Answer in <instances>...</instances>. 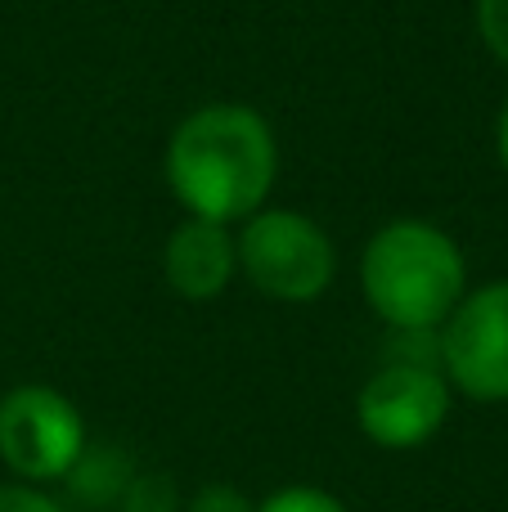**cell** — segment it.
Listing matches in <instances>:
<instances>
[{
  "label": "cell",
  "instance_id": "5bb4252c",
  "mask_svg": "<svg viewBox=\"0 0 508 512\" xmlns=\"http://www.w3.org/2000/svg\"><path fill=\"white\" fill-rule=\"evenodd\" d=\"M495 144H500V162H504V171H508V104H504V113H500V131H495Z\"/></svg>",
  "mask_w": 508,
  "mask_h": 512
},
{
  "label": "cell",
  "instance_id": "5b68a950",
  "mask_svg": "<svg viewBox=\"0 0 508 512\" xmlns=\"http://www.w3.org/2000/svg\"><path fill=\"white\" fill-rule=\"evenodd\" d=\"M450 414V382L432 364L387 360L360 387V432L383 450H419L441 432Z\"/></svg>",
  "mask_w": 508,
  "mask_h": 512
},
{
  "label": "cell",
  "instance_id": "52a82bcc",
  "mask_svg": "<svg viewBox=\"0 0 508 512\" xmlns=\"http://www.w3.org/2000/svg\"><path fill=\"white\" fill-rule=\"evenodd\" d=\"M162 270H167L171 292L185 301H212L230 288L239 256H234V234L221 221H203L189 216L171 230L167 252H162Z\"/></svg>",
  "mask_w": 508,
  "mask_h": 512
},
{
  "label": "cell",
  "instance_id": "3957f363",
  "mask_svg": "<svg viewBox=\"0 0 508 512\" xmlns=\"http://www.w3.org/2000/svg\"><path fill=\"white\" fill-rule=\"evenodd\" d=\"M239 270L270 301H315L333 283L338 256L311 216L302 212H252L234 239Z\"/></svg>",
  "mask_w": 508,
  "mask_h": 512
},
{
  "label": "cell",
  "instance_id": "7c38bea8",
  "mask_svg": "<svg viewBox=\"0 0 508 512\" xmlns=\"http://www.w3.org/2000/svg\"><path fill=\"white\" fill-rule=\"evenodd\" d=\"M185 512H257V504L239 486H203Z\"/></svg>",
  "mask_w": 508,
  "mask_h": 512
},
{
  "label": "cell",
  "instance_id": "277c9868",
  "mask_svg": "<svg viewBox=\"0 0 508 512\" xmlns=\"http://www.w3.org/2000/svg\"><path fill=\"white\" fill-rule=\"evenodd\" d=\"M86 450V423L63 391L27 382L0 396V459L23 481H63Z\"/></svg>",
  "mask_w": 508,
  "mask_h": 512
},
{
  "label": "cell",
  "instance_id": "4fadbf2b",
  "mask_svg": "<svg viewBox=\"0 0 508 512\" xmlns=\"http://www.w3.org/2000/svg\"><path fill=\"white\" fill-rule=\"evenodd\" d=\"M0 512H63V508L32 486H0Z\"/></svg>",
  "mask_w": 508,
  "mask_h": 512
},
{
  "label": "cell",
  "instance_id": "8992f818",
  "mask_svg": "<svg viewBox=\"0 0 508 512\" xmlns=\"http://www.w3.org/2000/svg\"><path fill=\"white\" fill-rule=\"evenodd\" d=\"M446 378L473 400H508V279L468 292L441 324Z\"/></svg>",
  "mask_w": 508,
  "mask_h": 512
},
{
  "label": "cell",
  "instance_id": "30bf717a",
  "mask_svg": "<svg viewBox=\"0 0 508 512\" xmlns=\"http://www.w3.org/2000/svg\"><path fill=\"white\" fill-rule=\"evenodd\" d=\"M257 512H347L329 490H315V486H288L275 490L266 504H257Z\"/></svg>",
  "mask_w": 508,
  "mask_h": 512
},
{
  "label": "cell",
  "instance_id": "8fae6325",
  "mask_svg": "<svg viewBox=\"0 0 508 512\" xmlns=\"http://www.w3.org/2000/svg\"><path fill=\"white\" fill-rule=\"evenodd\" d=\"M477 32H482L486 50L508 63V0H477Z\"/></svg>",
  "mask_w": 508,
  "mask_h": 512
},
{
  "label": "cell",
  "instance_id": "7a4b0ae2",
  "mask_svg": "<svg viewBox=\"0 0 508 512\" xmlns=\"http://www.w3.org/2000/svg\"><path fill=\"white\" fill-rule=\"evenodd\" d=\"M360 283L369 306L396 333H437L464 301V252L428 221H392L360 256Z\"/></svg>",
  "mask_w": 508,
  "mask_h": 512
},
{
  "label": "cell",
  "instance_id": "6da1fadb",
  "mask_svg": "<svg viewBox=\"0 0 508 512\" xmlns=\"http://www.w3.org/2000/svg\"><path fill=\"white\" fill-rule=\"evenodd\" d=\"M275 171V135L248 104H207L171 131L167 185L189 216L248 221L266 203Z\"/></svg>",
  "mask_w": 508,
  "mask_h": 512
},
{
  "label": "cell",
  "instance_id": "9c48e42d",
  "mask_svg": "<svg viewBox=\"0 0 508 512\" xmlns=\"http://www.w3.org/2000/svg\"><path fill=\"white\" fill-rule=\"evenodd\" d=\"M122 512H180L176 481L167 472H140V477H131L122 490Z\"/></svg>",
  "mask_w": 508,
  "mask_h": 512
},
{
  "label": "cell",
  "instance_id": "ba28073f",
  "mask_svg": "<svg viewBox=\"0 0 508 512\" xmlns=\"http://www.w3.org/2000/svg\"><path fill=\"white\" fill-rule=\"evenodd\" d=\"M63 481H68L72 495L90 512H104V508L122 504V490H126V481H131V463L117 450H81Z\"/></svg>",
  "mask_w": 508,
  "mask_h": 512
}]
</instances>
